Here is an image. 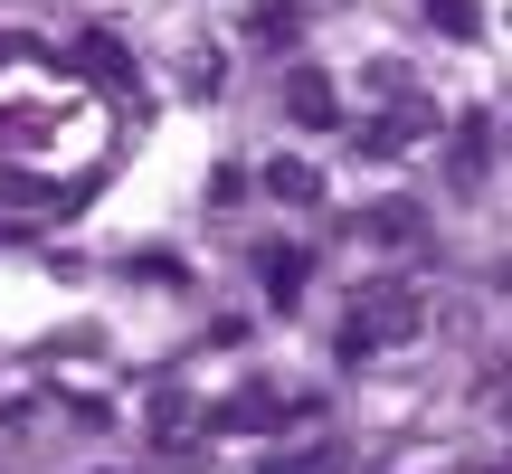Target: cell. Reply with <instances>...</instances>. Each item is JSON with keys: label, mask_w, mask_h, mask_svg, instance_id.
Here are the masks:
<instances>
[{"label": "cell", "mask_w": 512, "mask_h": 474, "mask_svg": "<svg viewBox=\"0 0 512 474\" xmlns=\"http://www.w3.org/2000/svg\"><path fill=\"white\" fill-rule=\"evenodd\" d=\"M427 19H437L446 38H475V29H484V19H475V0H427Z\"/></svg>", "instance_id": "cell-6"}, {"label": "cell", "mask_w": 512, "mask_h": 474, "mask_svg": "<svg viewBox=\"0 0 512 474\" xmlns=\"http://www.w3.org/2000/svg\"><path fill=\"white\" fill-rule=\"evenodd\" d=\"M370 237H418V209H408V200H389V209H370Z\"/></svg>", "instance_id": "cell-8"}, {"label": "cell", "mask_w": 512, "mask_h": 474, "mask_svg": "<svg viewBox=\"0 0 512 474\" xmlns=\"http://www.w3.org/2000/svg\"><path fill=\"white\" fill-rule=\"evenodd\" d=\"M76 67H86V76H105V86H124V48H114V38H76Z\"/></svg>", "instance_id": "cell-4"}, {"label": "cell", "mask_w": 512, "mask_h": 474, "mask_svg": "<svg viewBox=\"0 0 512 474\" xmlns=\"http://www.w3.org/2000/svg\"><path fill=\"white\" fill-rule=\"evenodd\" d=\"M399 332H418V294H408V285H370L361 313L342 323V361H370V351L399 342Z\"/></svg>", "instance_id": "cell-1"}, {"label": "cell", "mask_w": 512, "mask_h": 474, "mask_svg": "<svg viewBox=\"0 0 512 474\" xmlns=\"http://www.w3.org/2000/svg\"><path fill=\"white\" fill-rule=\"evenodd\" d=\"M304 275H313V256H304V247H275V256H266V285H275V304H294V294H304Z\"/></svg>", "instance_id": "cell-3"}, {"label": "cell", "mask_w": 512, "mask_h": 474, "mask_svg": "<svg viewBox=\"0 0 512 474\" xmlns=\"http://www.w3.org/2000/svg\"><path fill=\"white\" fill-rule=\"evenodd\" d=\"M256 474H351V446H342V437H313V446H285V456H266Z\"/></svg>", "instance_id": "cell-2"}, {"label": "cell", "mask_w": 512, "mask_h": 474, "mask_svg": "<svg viewBox=\"0 0 512 474\" xmlns=\"http://www.w3.org/2000/svg\"><path fill=\"white\" fill-rule=\"evenodd\" d=\"M294 114H304V124H332V86L323 76H294Z\"/></svg>", "instance_id": "cell-7"}, {"label": "cell", "mask_w": 512, "mask_h": 474, "mask_svg": "<svg viewBox=\"0 0 512 474\" xmlns=\"http://www.w3.org/2000/svg\"><path fill=\"white\" fill-rule=\"evenodd\" d=\"M266 190H275V200H323V171H313V162H275Z\"/></svg>", "instance_id": "cell-5"}]
</instances>
